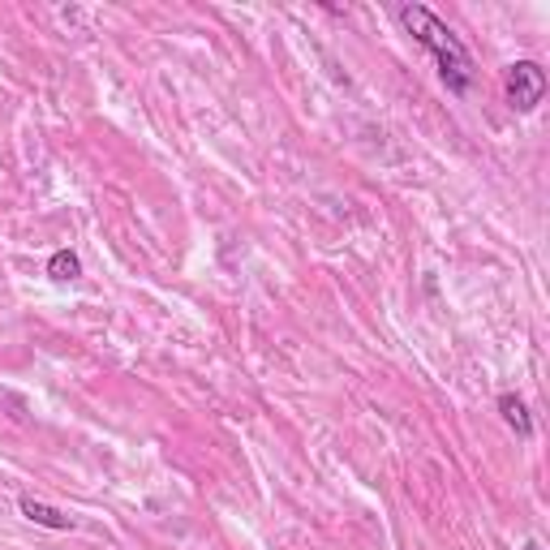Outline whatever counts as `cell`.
Instances as JSON below:
<instances>
[{
  "label": "cell",
  "instance_id": "2",
  "mask_svg": "<svg viewBox=\"0 0 550 550\" xmlns=\"http://www.w3.org/2000/svg\"><path fill=\"white\" fill-rule=\"evenodd\" d=\"M503 91H507V103L516 112H533L546 99V70L538 61H512L503 70Z\"/></svg>",
  "mask_w": 550,
  "mask_h": 550
},
{
  "label": "cell",
  "instance_id": "1",
  "mask_svg": "<svg viewBox=\"0 0 550 550\" xmlns=\"http://www.w3.org/2000/svg\"><path fill=\"white\" fill-rule=\"evenodd\" d=\"M396 18H400V26L439 61V78L447 82V91H452V95H464V91L473 86V56H469L464 44L452 35V26L439 22L426 4H400Z\"/></svg>",
  "mask_w": 550,
  "mask_h": 550
},
{
  "label": "cell",
  "instance_id": "3",
  "mask_svg": "<svg viewBox=\"0 0 550 550\" xmlns=\"http://www.w3.org/2000/svg\"><path fill=\"white\" fill-rule=\"evenodd\" d=\"M18 512H22L30 525H39V529H56V533H70V529H73V516H70V512H61V507H52V503L35 499V495H22Z\"/></svg>",
  "mask_w": 550,
  "mask_h": 550
},
{
  "label": "cell",
  "instance_id": "4",
  "mask_svg": "<svg viewBox=\"0 0 550 550\" xmlns=\"http://www.w3.org/2000/svg\"><path fill=\"white\" fill-rule=\"evenodd\" d=\"M499 413H503V422L516 431V439H533V417H529V408L521 396H512V391H503L499 396Z\"/></svg>",
  "mask_w": 550,
  "mask_h": 550
},
{
  "label": "cell",
  "instance_id": "6",
  "mask_svg": "<svg viewBox=\"0 0 550 550\" xmlns=\"http://www.w3.org/2000/svg\"><path fill=\"white\" fill-rule=\"evenodd\" d=\"M525 550H542V542H538V538H529V542H525Z\"/></svg>",
  "mask_w": 550,
  "mask_h": 550
},
{
  "label": "cell",
  "instance_id": "5",
  "mask_svg": "<svg viewBox=\"0 0 550 550\" xmlns=\"http://www.w3.org/2000/svg\"><path fill=\"white\" fill-rule=\"evenodd\" d=\"M48 275L56 280V284H70V280H78V275H82L78 254H73V250H56V254L48 259Z\"/></svg>",
  "mask_w": 550,
  "mask_h": 550
}]
</instances>
